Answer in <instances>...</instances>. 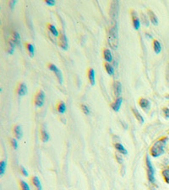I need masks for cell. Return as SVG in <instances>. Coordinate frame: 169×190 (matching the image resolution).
Wrapping results in <instances>:
<instances>
[{"label": "cell", "mask_w": 169, "mask_h": 190, "mask_svg": "<svg viewBox=\"0 0 169 190\" xmlns=\"http://www.w3.org/2000/svg\"><path fill=\"white\" fill-rule=\"evenodd\" d=\"M11 145H12V147H13L14 149H18V146H19V145H18V142H17L16 139H11Z\"/></svg>", "instance_id": "33"}, {"label": "cell", "mask_w": 169, "mask_h": 190, "mask_svg": "<svg viewBox=\"0 0 169 190\" xmlns=\"http://www.w3.org/2000/svg\"><path fill=\"white\" fill-rule=\"evenodd\" d=\"M108 42L110 48L112 49H117L118 46V25L115 24L113 26H112L108 34Z\"/></svg>", "instance_id": "1"}, {"label": "cell", "mask_w": 169, "mask_h": 190, "mask_svg": "<svg viewBox=\"0 0 169 190\" xmlns=\"http://www.w3.org/2000/svg\"><path fill=\"white\" fill-rule=\"evenodd\" d=\"M132 14V20H133V25H134V28H135L136 31H138L140 27V20L139 19L138 15H137V13L135 12V10L131 11Z\"/></svg>", "instance_id": "7"}, {"label": "cell", "mask_w": 169, "mask_h": 190, "mask_svg": "<svg viewBox=\"0 0 169 190\" xmlns=\"http://www.w3.org/2000/svg\"><path fill=\"white\" fill-rule=\"evenodd\" d=\"M6 166H7L6 161H2L0 162V176H3V174H4V173H5Z\"/></svg>", "instance_id": "28"}, {"label": "cell", "mask_w": 169, "mask_h": 190, "mask_svg": "<svg viewBox=\"0 0 169 190\" xmlns=\"http://www.w3.org/2000/svg\"><path fill=\"white\" fill-rule=\"evenodd\" d=\"M132 111H133V112H134V114H135V118H136V119L138 120L139 122H140V123H143V122H145V120H144V118L142 117L141 114L139 112V111L137 110L136 108H132Z\"/></svg>", "instance_id": "19"}, {"label": "cell", "mask_w": 169, "mask_h": 190, "mask_svg": "<svg viewBox=\"0 0 169 190\" xmlns=\"http://www.w3.org/2000/svg\"><path fill=\"white\" fill-rule=\"evenodd\" d=\"M17 3V1H10V4H9V5H10V8L11 9V10H13L14 7V5H15V4Z\"/></svg>", "instance_id": "37"}, {"label": "cell", "mask_w": 169, "mask_h": 190, "mask_svg": "<svg viewBox=\"0 0 169 190\" xmlns=\"http://www.w3.org/2000/svg\"><path fill=\"white\" fill-rule=\"evenodd\" d=\"M20 171H21V173L23 174L25 176H28V172H27V170L24 167V166H21L20 167Z\"/></svg>", "instance_id": "35"}, {"label": "cell", "mask_w": 169, "mask_h": 190, "mask_svg": "<svg viewBox=\"0 0 169 190\" xmlns=\"http://www.w3.org/2000/svg\"><path fill=\"white\" fill-rule=\"evenodd\" d=\"M148 15L149 18H150V21H151V23L154 25H158V18L157 16L154 14V12H152L151 10H148Z\"/></svg>", "instance_id": "14"}, {"label": "cell", "mask_w": 169, "mask_h": 190, "mask_svg": "<svg viewBox=\"0 0 169 190\" xmlns=\"http://www.w3.org/2000/svg\"><path fill=\"white\" fill-rule=\"evenodd\" d=\"M122 102H123V99H122L121 97H118V98L116 99V101L112 104V110L115 111V112H118L120 107H121Z\"/></svg>", "instance_id": "12"}, {"label": "cell", "mask_w": 169, "mask_h": 190, "mask_svg": "<svg viewBox=\"0 0 169 190\" xmlns=\"http://www.w3.org/2000/svg\"><path fill=\"white\" fill-rule=\"evenodd\" d=\"M59 46L63 50H67L68 49V39L66 35L64 32H61L60 37H59Z\"/></svg>", "instance_id": "8"}, {"label": "cell", "mask_w": 169, "mask_h": 190, "mask_svg": "<svg viewBox=\"0 0 169 190\" xmlns=\"http://www.w3.org/2000/svg\"><path fill=\"white\" fill-rule=\"evenodd\" d=\"M167 98H168V99H169V95H167Z\"/></svg>", "instance_id": "40"}, {"label": "cell", "mask_w": 169, "mask_h": 190, "mask_svg": "<svg viewBox=\"0 0 169 190\" xmlns=\"http://www.w3.org/2000/svg\"><path fill=\"white\" fill-rule=\"evenodd\" d=\"M17 92H18V95H20V96H24V95H26L27 92H28V90H27V86L26 85L25 83L20 84L19 87H18Z\"/></svg>", "instance_id": "11"}, {"label": "cell", "mask_w": 169, "mask_h": 190, "mask_svg": "<svg viewBox=\"0 0 169 190\" xmlns=\"http://www.w3.org/2000/svg\"><path fill=\"white\" fill-rule=\"evenodd\" d=\"M47 27H48V30H49V31L52 33L53 36H54V37H58V31H57V30L54 25L49 24L47 25Z\"/></svg>", "instance_id": "24"}, {"label": "cell", "mask_w": 169, "mask_h": 190, "mask_svg": "<svg viewBox=\"0 0 169 190\" xmlns=\"http://www.w3.org/2000/svg\"><path fill=\"white\" fill-rule=\"evenodd\" d=\"M114 146H115V148H116V149H117L119 153H121L122 155H127V154H128L127 149H125L124 146L122 144L117 143V144H115Z\"/></svg>", "instance_id": "16"}, {"label": "cell", "mask_w": 169, "mask_h": 190, "mask_svg": "<svg viewBox=\"0 0 169 190\" xmlns=\"http://www.w3.org/2000/svg\"><path fill=\"white\" fill-rule=\"evenodd\" d=\"M103 58L107 63H110L112 61V54L109 49H104L103 51Z\"/></svg>", "instance_id": "13"}, {"label": "cell", "mask_w": 169, "mask_h": 190, "mask_svg": "<svg viewBox=\"0 0 169 190\" xmlns=\"http://www.w3.org/2000/svg\"><path fill=\"white\" fill-rule=\"evenodd\" d=\"M153 48H154V51L156 54H159L162 51V45L157 40H155L153 41Z\"/></svg>", "instance_id": "18"}, {"label": "cell", "mask_w": 169, "mask_h": 190, "mask_svg": "<svg viewBox=\"0 0 169 190\" xmlns=\"http://www.w3.org/2000/svg\"><path fill=\"white\" fill-rule=\"evenodd\" d=\"M88 78H89V80L91 82V85H95V71L93 68H90L89 71H88Z\"/></svg>", "instance_id": "17"}, {"label": "cell", "mask_w": 169, "mask_h": 190, "mask_svg": "<svg viewBox=\"0 0 169 190\" xmlns=\"http://www.w3.org/2000/svg\"><path fill=\"white\" fill-rule=\"evenodd\" d=\"M32 183H33L34 186L37 188V190H41V182L40 180H39V178H38V176H33V178H32Z\"/></svg>", "instance_id": "21"}, {"label": "cell", "mask_w": 169, "mask_h": 190, "mask_svg": "<svg viewBox=\"0 0 169 190\" xmlns=\"http://www.w3.org/2000/svg\"><path fill=\"white\" fill-rule=\"evenodd\" d=\"M146 166H147V176L150 183H155V170L153 168L151 160L149 158V156H146Z\"/></svg>", "instance_id": "3"}, {"label": "cell", "mask_w": 169, "mask_h": 190, "mask_svg": "<svg viewBox=\"0 0 169 190\" xmlns=\"http://www.w3.org/2000/svg\"><path fill=\"white\" fill-rule=\"evenodd\" d=\"M15 43L13 41H9V48H8V52L10 54H13L14 52V48H15Z\"/></svg>", "instance_id": "27"}, {"label": "cell", "mask_w": 169, "mask_h": 190, "mask_svg": "<svg viewBox=\"0 0 169 190\" xmlns=\"http://www.w3.org/2000/svg\"><path fill=\"white\" fill-rule=\"evenodd\" d=\"M20 188H21V190H30V187L27 184L25 181H20Z\"/></svg>", "instance_id": "30"}, {"label": "cell", "mask_w": 169, "mask_h": 190, "mask_svg": "<svg viewBox=\"0 0 169 190\" xmlns=\"http://www.w3.org/2000/svg\"><path fill=\"white\" fill-rule=\"evenodd\" d=\"M146 37H147L148 38H150V39H151L152 38V37L151 36H150V34H146Z\"/></svg>", "instance_id": "38"}, {"label": "cell", "mask_w": 169, "mask_h": 190, "mask_svg": "<svg viewBox=\"0 0 169 190\" xmlns=\"http://www.w3.org/2000/svg\"><path fill=\"white\" fill-rule=\"evenodd\" d=\"M163 114L167 118H169V108H163Z\"/></svg>", "instance_id": "36"}, {"label": "cell", "mask_w": 169, "mask_h": 190, "mask_svg": "<svg viewBox=\"0 0 169 190\" xmlns=\"http://www.w3.org/2000/svg\"><path fill=\"white\" fill-rule=\"evenodd\" d=\"M167 80L169 81V67H168V72H167Z\"/></svg>", "instance_id": "39"}, {"label": "cell", "mask_w": 169, "mask_h": 190, "mask_svg": "<svg viewBox=\"0 0 169 190\" xmlns=\"http://www.w3.org/2000/svg\"><path fill=\"white\" fill-rule=\"evenodd\" d=\"M26 48L28 52H29V53H30V57H33L34 53H35V48H34L33 45L29 43V44L26 45Z\"/></svg>", "instance_id": "29"}, {"label": "cell", "mask_w": 169, "mask_h": 190, "mask_svg": "<svg viewBox=\"0 0 169 190\" xmlns=\"http://www.w3.org/2000/svg\"><path fill=\"white\" fill-rule=\"evenodd\" d=\"M162 174H163V176H164V178H165L166 182L167 183H169V169L165 170V171L162 173Z\"/></svg>", "instance_id": "32"}, {"label": "cell", "mask_w": 169, "mask_h": 190, "mask_svg": "<svg viewBox=\"0 0 169 190\" xmlns=\"http://www.w3.org/2000/svg\"><path fill=\"white\" fill-rule=\"evenodd\" d=\"M168 140V138H163L157 140L156 142L152 145L151 149V155L154 157H159L164 153V149L167 145V142Z\"/></svg>", "instance_id": "2"}, {"label": "cell", "mask_w": 169, "mask_h": 190, "mask_svg": "<svg viewBox=\"0 0 169 190\" xmlns=\"http://www.w3.org/2000/svg\"><path fill=\"white\" fill-rule=\"evenodd\" d=\"M48 68L50 69L51 71L53 72L54 75H56V77H57L58 82L62 84L63 83V75H62V72H61L60 69L57 68L56 65L53 64H50L48 65Z\"/></svg>", "instance_id": "6"}, {"label": "cell", "mask_w": 169, "mask_h": 190, "mask_svg": "<svg viewBox=\"0 0 169 190\" xmlns=\"http://www.w3.org/2000/svg\"><path fill=\"white\" fill-rule=\"evenodd\" d=\"M113 92L117 98L120 97L122 94V85L119 81H115L113 83Z\"/></svg>", "instance_id": "9"}, {"label": "cell", "mask_w": 169, "mask_h": 190, "mask_svg": "<svg viewBox=\"0 0 169 190\" xmlns=\"http://www.w3.org/2000/svg\"><path fill=\"white\" fill-rule=\"evenodd\" d=\"M14 135L18 139H20L22 138L23 135V132H22V129L20 125H16L14 128Z\"/></svg>", "instance_id": "15"}, {"label": "cell", "mask_w": 169, "mask_h": 190, "mask_svg": "<svg viewBox=\"0 0 169 190\" xmlns=\"http://www.w3.org/2000/svg\"><path fill=\"white\" fill-rule=\"evenodd\" d=\"M140 19H141L142 24L145 25V27H148L149 26V18L147 17V15L144 13H141L140 15Z\"/></svg>", "instance_id": "23"}, {"label": "cell", "mask_w": 169, "mask_h": 190, "mask_svg": "<svg viewBox=\"0 0 169 190\" xmlns=\"http://www.w3.org/2000/svg\"><path fill=\"white\" fill-rule=\"evenodd\" d=\"M119 12V2L118 1H112L110 5V17L112 21H116L118 16Z\"/></svg>", "instance_id": "4"}, {"label": "cell", "mask_w": 169, "mask_h": 190, "mask_svg": "<svg viewBox=\"0 0 169 190\" xmlns=\"http://www.w3.org/2000/svg\"><path fill=\"white\" fill-rule=\"evenodd\" d=\"M81 109H82V111H83V112L85 115H89L90 114V109H89L87 106L81 105Z\"/></svg>", "instance_id": "31"}, {"label": "cell", "mask_w": 169, "mask_h": 190, "mask_svg": "<svg viewBox=\"0 0 169 190\" xmlns=\"http://www.w3.org/2000/svg\"><path fill=\"white\" fill-rule=\"evenodd\" d=\"M105 68H106V71H107V73L109 75H112L114 74V68L109 63H106L105 64Z\"/></svg>", "instance_id": "22"}, {"label": "cell", "mask_w": 169, "mask_h": 190, "mask_svg": "<svg viewBox=\"0 0 169 190\" xmlns=\"http://www.w3.org/2000/svg\"><path fill=\"white\" fill-rule=\"evenodd\" d=\"M57 111L61 114H63V113L65 112V111H66V105H65V103L64 102H59V104L57 106Z\"/></svg>", "instance_id": "26"}, {"label": "cell", "mask_w": 169, "mask_h": 190, "mask_svg": "<svg viewBox=\"0 0 169 190\" xmlns=\"http://www.w3.org/2000/svg\"><path fill=\"white\" fill-rule=\"evenodd\" d=\"M139 104H140V107L145 111H148L151 108V102L147 99L140 98L139 101Z\"/></svg>", "instance_id": "10"}, {"label": "cell", "mask_w": 169, "mask_h": 190, "mask_svg": "<svg viewBox=\"0 0 169 190\" xmlns=\"http://www.w3.org/2000/svg\"><path fill=\"white\" fill-rule=\"evenodd\" d=\"M12 41L15 43L16 46H20V34H19L17 31H14L13 33V36H12Z\"/></svg>", "instance_id": "20"}, {"label": "cell", "mask_w": 169, "mask_h": 190, "mask_svg": "<svg viewBox=\"0 0 169 190\" xmlns=\"http://www.w3.org/2000/svg\"><path fill=\"white\" fill-rule=\"evenodd\" d=\"M45 3H46V4L48 5V6H54L55 4H56V2H55L54 0H46Z\"/></svg>", "instance_id": "34"}, {"label": "cell", "mask_w": 169, "mask_h": 190, "mask_svg": "<svg viewBox=\"0 0 169 190\" xmlns=\"http://www.w3.org/2000/svg\"><path fill=\"white\" fill-rule=\"evenodd\" d=\"M44 102H45V93L43 91H40L36 95L35 105L37 107H41L44 105Z\"/></svg>", "instance_id": "5"}, {"label": "cell", "mask_w": 169, "mask_h": 190, "mask_svg": "<svg viewBox=\"0 0 169 190\" xmlns=\"http://www.w3.org/2000/svg\"><path fill=\"white\" fill-rule=\"evenodd\" d=\"M41 140L42 142L46 143L49 140V134H47V132L45 130V129H41Z\"/></svg>", "instance_id": "25"}]
</instances>
